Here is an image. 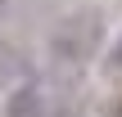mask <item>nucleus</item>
I'll list each match as a JSON object with an SVG mask.
<instances>
[{
  "label": "nucleus",
  "instance_id": "obj_2",
  "mask_svg": "<svg viewBox=\"0 0 122 117\" xmlns=\"http://www.w3.org/2000/svg\"><path fill=\"white\" fill-rule=\"evenodd\" d=\"M5 113L9 117H36L41 113V86H18V90H9V104H5Z\"/></svg>",
  "mask_w": 122,
  "mask_h": 117
},
{
  "label": "nucleus",
  "instance_id": "obj_3",
  "mask_svg": "<svg viewBox=\"0 0 122 117\" xmlns=\"http://www.w3.org/2000/svg\"><path fill=\"white\" fill-rule=\"evenodd\" d=\"M9 72H14V50H5V45H0V81H5Z\"/></svg>",
  "mask_w": 122,
  "mask_h": 117
},
{
  "label": "nucleus",
  "instance_id": "obj_6",
  "mask_svg": "<svg viewBox=\"0 0 122 117\" xmlns=\"http://www.w3.org/2000/svg\"><path fill=\"white\" fill-rule=\"evenodd\" d=\"M0 5H5V0H0Z\"/></svg>",
  "mask_w": 122,
  "mask_h": 117
},
{
  "label": "nucleus",
  "instance_id": "obj_5",
  "mask_svg": "<svg viewBox=\"0 0 122 117\" xmlns=\"http://www.w3.org/2000/svg\"><path fill=\"white\" fill-rule=\"evenodd\" d=\"M100 117H122V104H113V108H104Z\"/></svg>",
  "mask_w": 122,
  "mask_h": 117
},
{
  "label": "nucleus",
  "instance_id": "obj_1",
  "mask_svg": "<svg viewBox=\"0 0 122 117\" xmlns=\"http://www.w3.org/2000/svg\"><path fill=\"white\" fill-rule=\"evenodd\" d=\"M100 45V14H72L50 32V54L59 63H86Z\"/></svg>",
  "mask_w": 122,
  "mask_h": 117
},
{
  "label": "nucleus",
  "instance_id": "obj_4",
  "mask_svg": "<svg viewBox=\"0 0 122 117\" xmlns=\"http://www.w3.org/2000/svg\"><path fill=\"white\" fill-rule=\"evenodd\" d=\"M113 68L122 72V41H118V50H113Z\"/></svg>",
  "mask_w": 122,
  "mask_h": 117
}]
</instances>
